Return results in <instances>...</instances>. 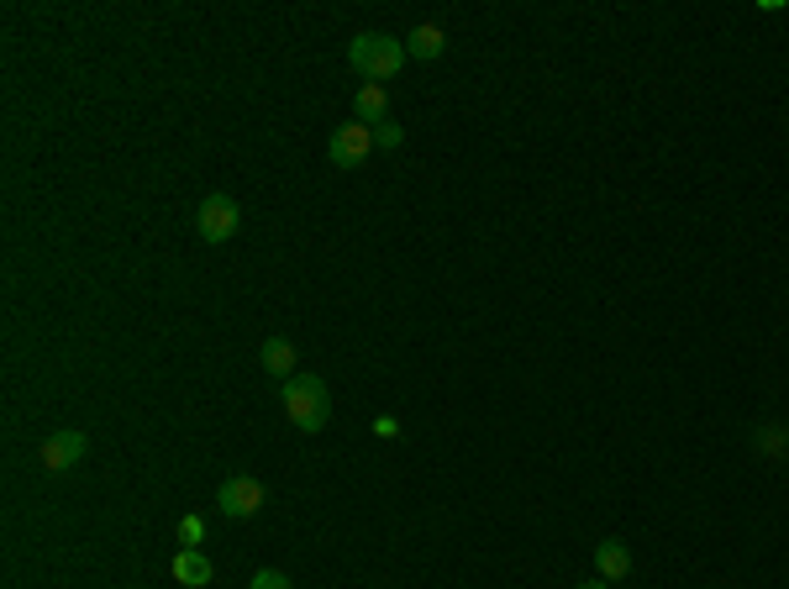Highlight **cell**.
<instances>
[{
	"label": "cell",
	"instance_id": "1",
	"mask_svg": "<svg viewBox=\"0 0 789 589\" xmlns=\"http://www.w3.org/2000/svg\"><path fill=\"white\" fill-rule=\"evenodd\" d=\"M347 63L364 74V84H385L405 69V42L390 32H358L347 42Z\"/></svg>",
	"mask_w": 789,
	"mask_h": 589
},
{
	"label": "cell",
	"instance_id": "2",
	"mask_svg": "<svg viewBox=\"0 0 789 589\" xmlns=\"http://www.w3.org/2000/svg\"><path fill=\"white\" fill-rule=\"evenodd\" d=\"M280 400H284V416H290L301 431H322L326 422H332V389H326V379H316V374L284 379Z\"/></svg>",
	"mask_w": 789,
	"mask_h": 589
},
{
	"label": "cell",
	"instance_id": "3",
	"mask_svg": "<svg viewBox=\"0 0 789 589\" xmlns=\"http://www.w3.org/2000/svg\"><path fill=\"white\" fill-rule=\"evenodd\" d=\"M237 226H243V205L232 201V195H205L201 211H195V232H201V243H211V247L232 243Z\"/></svg>",
	"mask_w": 789,
	"mask_h": 589
},
{
	"label": "cell",
	"instance_id": "4",
	"mask_svg": "<svg viewBox=\"0 0 789 589\" xmlns=\"http://www.w3.org/2000/svg\"><path fill=\"white\" fill-rule=\"evenodd\" d=\"M216 506H222V516H232V521H253V516L269 506V489H263V479H253V474H232V479L216 489Z\"/></svg>",
	"mask_w": 789,
	"mask_h": 589
},
{
	"label": "cell",
	"instance_id": "5",
	"mask_svg": "<svg viewBox=\"0 0 789 589\" xmlns=\"http://www.w3.org/2000/svg\"><path fill=\"white\" fill-rule=\"evenodd\" d=\"M368 153H374V126H364V122H343L326 138V163L332 169H358Z\"/></svg>",
	"mask_w": 789,
	"mask_h": 589
},
{
	"label": "cell",
	"instance_id": "6",
	"mask_svg": "<svg viewBox=\"0 0 789 589\" xmlns=\"http://www.w3.org/2000/svg\"><path fill=\"white\" fill-rule=\"evenodd\" d=\"M84 453H90V437L69 427V431H53V437H48V443L38 447V464L48 468V474H63V468L80 464Z\"/></svg>",
	"mask_w": 789,
	"mask_h": 589
},
{
	"label": "cell",
	"instance_id": "7",
	"mask_svg": "<svg viewBox=\"0 0 789 589\" xmlns=\"http://www.w3.org/2000/svg\"><path fill=\"white\" fill-rule=\"evenodd\" d=\"M595 573L606 579V585H621L631 573V548L621 542V537H606L600 548H595Z\"/></svg>",
	"mask_w": 789,
	"mask_h": 589
},
{
	"label": "cell",
	"instance_id": "8",
	"mask_svg": "<svg viewBox=\"0 0 789 589\" xmlns=\"http://www.w3.org/2000/svg\"><path fill=\"white\" fill-rule=\"evenodd\" d=\"M174 579H180L184 589H205L216 579V569H211V558H205L201 548H180L174 552Z\"/></svg>",
	"mask_w": 789,
	"mask_h": 589
},
{
	"label": "cell",
	"instance_id": "9",
	"mask_svg": "<svg viewBox=\"0 0 789 589\" xmlns=\"http://www.w3.org/2000/svg\"><path fill=\"white\" fill-rule=\"evenodd\" d=\"M443 27L437 21H422V27H411V38H405V59H416V63H432V59H443Z\"/></svg>",
	"mask_w": 789,
	"mask_h": 589
},
{
	"label": "cell",
	"instance_id": "10",
	"mask_svg": "<svg viewBox=\"0 0 789 589\" xmlns=\"http://www.w3.org/2000/svg\"><path fill=\"white\" fill-rule=\"evenodd\" d=\"M353 122H364V126L390 122V95H385V84H358V95H353Z\"/></svg>",
	"mask_w": 789,
	"mask_h": 589
},
{
	"label": "cell",
	"instance_id": "11",
	"mask_svg": "<svg viewBox=\"0 0 789 589\" xmlns=\"http://www.w3.org/2000/svg\"><path fill=\"white\" fill-rule=\"evenodd\" d=\"M263 368H269V374H274V379H295V374H301V368H295V343H290V337H269V343H263Z\"/></svg>",
	"mask_w": 789,
	"mask_h": 589
},
{
	"label": "cell",
	"instance_id": "12",
	"mask_svg": "<svg viewBox=\"0 0 789 589\" xmlns=\"http://www.w3.org/2000/svg\"><path fill=\"white\" fill-rule=\"evenodd\" d=\"M205 516H180V527H174V537H180V548H201L205 542Z\"/></svg>",
	"mask_w": 789,
	"mask_h": 589
},
{
	"label": "cell",
	"instance_id": "13",
	"mask_svg": "<svg viewBox=\"0 0 789 589\" xmlns=\"http://www.w3.org/2000/svg\"><path fill=\"white\" fill-rule=\"evenodd\" d=\"M401 143H405V132H401L395 122H380V126H374V148H385V153H395Z\"/></svg>",
	"mask_w": 789,
	"mask_h": 589
},
{
	"label": "cell",
	"instance_id": "14",
	"mask_svg": "<svg viewBox=\"0 0 789 589\" xmlns=\"http://www.w3.org/2000/svg\"><path fill=\"white\" fill-rule=\"evenodd\" d=\"M247 589H295V585H290L280 569H259L253 579H247Z\"/></svg>",
	"mask_w": 789,
	"mask_h": 589
},
{
	"label": "cell",
	"instance_id": "15",
	"mask_svg": "<svg viewBox=\"0 0 789 589\" xmlns=\"http://www.w3.org/2000/svg\"><path fill=\"white\" fill-rule=\"evenodd\" d=\"M374 431H380V437H395V431H401V422H395V416H380V422H374Z\"/></svg>",
	"mask_w": 789,
	"mask_h": 589
},
{
	"label": "cell",
	"instance_id": "16",
	"mask_svg": "<svg viewBox=\"0 0 789 589\" xmlns=\"http://www.w3.org/2000/svg\"><path fill=\"white\" fill-rule=\"evenodd\" d=\"M758 447H789V443H785V437H779V431H773V427H763V437H758Z\"/></svg>",
	"mask_w": 789,
	"mask_h": 589
},
{
	"label": "cell",
	"instance_id": "17",
	"mask_svg": "<svg viewBox=\"0 0 789 589\" xmlns=\"http://www.w3.org/2000/svg\"><path fill=\"white\" fill-rule=\"evenodd\" d=\"M574 589H610V585L600 579V573H595V579H585V585H574Z\"/></svg>",
	"mask_w": 789,
	"mask_h": 589
},
{
	"label": "cell",
	"instance_id": "18",
	"mask_svg": "<svg viewBox=\"0 0 789 589\" xmlns=\"http://www.w3.org/2000/svg\"><path fill=\"white\" fill-rule=\"evenodd\" d=\"M785 468H789V447H785Z\"/></svg>",
	"mask_w": 789,
	"mask_h": 589
}]
</instances>
